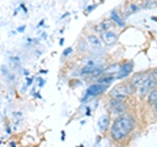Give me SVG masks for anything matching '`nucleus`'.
<instances>
[{
    "label": "nucleus",
    "mask_w": 157,
    "mask_h": 147,
    "mask_svg": "<svg viewBox=\"0 0 157 147\" xmlns=\"http://www.w3.org/2000/svg\"><path fill=\"white\" fill-rule=\"evenodd\" d=\"M156 87H157V80L155 79V76L152 75V74H149L148 77H147V79L140 84V87L136 89V93L140 99H144V97L148 96L151 93V91L155 89Z\"/></svg>",
    "instance_id": "nucleus-3"
},
{
    "label": "nucleus",
    "mask_w": 157,
    "mask_h": 147,
    "mask_svg": "<svg viewBox=\"0 0 157 147\" xmlns=\"http://www.w3.org/2000/svg\"><path fill=\"white\" fill-rule=\"evenodd\" d=\"M101 40L105 45L113 46V45H115L118 41V34L114 30H105L101 33Z\"/></svg>",
    "instance_id": "nucleus-7"
},
{
    "label": "nucleus",
    "mask_w": 157,
    "mask_h": 147,
    "mask_svg": "<svg viewBox=\"0 0 157 147\" xmlns=\"http://www.w3.org/2000/svg\"><path fill=\"white\" fill-rule=\"evenodd\" d=\"M97 125H98V130H100V133H105V131L110 127V117H109V114L101 116L100 118H98V121H97Z\"/></svg>",
    "instance_id": "nucleus-9"
},
{
    "label": "nucleus",
    "mask_w": 157,
    "mask_h": 147,
    "mask_svg": "<svg viewBox=\"0 0 157 147\" xmlns=\"http://www.w3.org/2000/svg\"><path fill=\"white\" fill-rule=\"evenodd\" d=\"M152 75H153V76H155V79L157 80V67L155 68V70H153V71H152Z\"/></svg>",
    "instance_id": "nucleus-28"
},
{
    "label": "nucleus",
    "mask_w": 157,
    "mask_h": 147,
    "mask_svg": "<svg viewBox=\"0 0 157 147\" xmlns=\"http://www.w3.org/2000/svg\"><path fill=\"white\" fill-rule=\"evenodd\" d=\"M107 87H109V84L100 83V81H96L94 84H90L89 87L86 88L85 95L82 96V99H81V102H85L86 100H90V99H93V97L102 95L107 89Z\"/></svg>",
    "instance_id": "nucleus-2"
},
{
    "label": "nucleus",
    "mask_w": 157,
    "mask_h": 147,
    "mask_svg": "<svg viewBox=\"0 0 157 147\" xmlns=\"http://www.w3.org/2000/svg\"><path fill=\"white\" fill-rule=\"evenodd\" d=\"M60 135H62V141H66V131L64 130L60 131Z\"/></svg>",
    "instance_id": "nucleus-27"
},
{
    "label": "nucleus",
    "mask_w": 157,
    "mask_h": 147,
    "mask_svg": "<svg viewBox=\"0 0 157 147\" xmlns=\"http://www.w3.org/2000/svg\"><path fill=\"white\" fill-rule=\"evenodd\" d=\"M22 74H24L25 76H29V75H30V72H29L28 70H24V72H22Z\"/></svg>",
    "instance_id": "nucleus-34"
},
{
    "label": "nucleus",
    "mask_w": 157,
    "mask_h": 147,
    "mask_svg": "<svg viewBox=\"0 0 157 147\" xmlns=\"http://www.w3.org/2000/svg\"><path fill=\"white\" fill-rule=\"evenodd\" d=\"M0 71H2L3 75L8 79V81H13V80H14V75L8 70V67H7V66H4V65H3V66H0Z\"/></svg>",
    "instance_id": "nucleus-15"
},
{
    "label": "nucleus",
    "mask_w": 157,
    "mask_h": 147,
    "mask_svg": "<svg viewBox=\"0 0 157 147\" xmlns=\"http://www.w3.org/2000/svg\"><path fill=\"white\" fill-rule=\"evenodd\" d=\"M42 38H43V40H46V38H47V33H42Z\"/></svg>",
    "instance_id": "nucleus-37"
},
{
    "label": "nucleus",
    "mask_w": 157,
    "mask_h": 147,
    "mask_svg": "<svg viewBox=\"0 0 157 147\" xmlns=\"http://www.w3.org/2000/svg\"><path fill=\"white\" fill-rule=\"evenodd\" d=\"M68 16H70V13H64V14H63V16L60 17V20H63V18H66V17H68Z\"/></svg>",
    "instance_id": "nucleus-35"
},
{
    "label": "nucleus",
    "mask_w": 157,
    "mask_h": 147,
    "mask_svg": "<svg viewBox=\"0 0 157 147\" xmlns=\"http://www.w3.org/2000/svg\"><path fill=\"white\" fill-rule=\"evenodd\" d=\"M71 83H73V84H71L72 87H75V85H80V84H81V81H80V80H72Z\"/></svg>",
    "instance_id": "nucleus-25"
},
{
    "label": "nucleus",
    "mask_w": 157,
    "mask_h": 147,
    "mask_svg": "<svg viewBox=\"0 0 157 147\" xmlns=\"http://www.w3.org/2000/svg\"><path fill=\"white\" fill-rule=\"evenodd\" d=\"M148 75H149V72H137V74H134V76L131 77V84H132V87L135 88V89H137V88L140 87V84L143 83L147 77H148Z\"/></svg>",
    "instance_id": "nucleus-8"
},
{
    "label": "nucleus",
    "mask_w": 157,
    "mask_h": 147,
    "mask_svg": "<svg viewBox=\"0 0 157 147\" xmlns=\"http://www.w3.org/2000/svg\"><path fill=\"white\" fill-rule=\"evenodd\" d=\"M25 29H26V25H21V26H18L16 30H17L18 33H24V32H25Z\"/></svg>",
    "instance_id": "nucleus-22"
},
{
    "label": "nucleus",
    "mask_w": 157,
    "mask_h": 147,
    "mask_svg": "<svg viewBox=\"0 0 157 147\" xmlns=\"http://www.w3.org/2000/svg\"><path fill=\"white\" fill-rule=\"evenodd\" d=\"M113 28H114V21L113 20H104V21H101L100 22V25L97 26V32H105V30H113Z\"/></svg>",
    "instance_id": "nucleus-13"
},
{
    "label": "nucleus",
    "mask_w": 157,
    "mask_h": 147,
    "mask_svg": "<svg viewBox=\"0 0 157 147\" xmlns=\"http://www.w3.org/2000/svg\"><path fill=\"white\" fill-rule=\"evenodd\" d=\"M21 117H22L21 112H14V113H13V118L14 120H16V118H21Z\"/></svg>",
    "instance_id": "nucleus-21"
},
{
    "label": "nucleus",
    "mask_w": 157,
    "mask_h": 147,
    "mask_svg": "<svg viewBox=\"0 0 157 147\" xmlns=\"http://www.w3.org/2000/svg\"><path fill=\"white\" fill-rule=\"evenodd\" d=\"M132 71H134V62L132 61H126L121 65L119 68V72L117 74V79L118 80H122V79H126L127 76H130Z\"/></svg>",
    "instance_id": "nucleus-6"
},
{
    "label": "nucleus",
    "mask_w": 157,
    "mask_h": 147,
    "mask_svg": "<svg viewBox=\"0 0 157 147\" xmlns=\"http://www.w3.org/2000/svg\"><path fill=\"white\" fill-rule=\"evenodd\" d=\"M39 72H41V74H42V75H46V74H47L48 71H47V70H41V71H39Z\"/></svg>",
    "instance_id": "nucleus-36"
},
{
    "label": "nucleus",
    "mask_w": 157,
    "mask_h": 147,
    "mask_svg": "<svg viewBox=\"0 0 157 147\" xmlns=\"http://www.w3.org/2000/svg\"><path fill=\"white\" fill-rule=\"evenodd\" d=\"M109 95H110V97H114V99L126 100L127 97L131 95V91L128 88V84H127V83H123V84H118L113 88V89H110Z\"/></svg>",
    "instance_id": "nucleus-4"
},
{
    "label": "nucleus",
    "mask_w": 157,
    "mask_h": 147,
    "mask_svg": "<svg viewBox=\"0 0 157 147\" xmlns=\"http://www.w3.org/2000/svg\"><path fill=\"white\" fill-rule=\"evenodd\" d=\"M148 97V104H151V105H153L155 102L157 101V88H155V89H152L151 91V93L147 96Z\"/></svg>",
    "instance_id": "nucleus-17"
},
{
    "label": "nucleus",
    "mask_w": 157,
    "mask_h": 147,
    "mask_svg": "<svg viewBox=\"0 0 157 147\" xmlns=\"http://www.w3.org/2000/svg\"><path fill=\"white\" fill-rule=\"evenodd\" d=\"M96 68H97V63H96V61L90 59V61H88L86 65L80 70V74H81V75H84V76H89L90 74L96 70Z\"/></svg>",
    "instance_id": "nucleus-11"
},
{
    "label": "nucleus",
    "mask_w": 157,
    "mask_h": 147,
    "mask_svg": "<svg viewBox=\"0 0 157 147\" xmlns=\"http://www.w3.org/2000/svg\"><path fill=\"white\" fill-rule=\"evenodd\" d=\"M32 83H33V77L26 76V85H28V87H29V85H32Z\"/></svg>",
    "instance_id": "nucleus-23"
},
{
    "label": "nucleus",
    "mask_w": 157,
    "mask_h": 147,
    "mask_svg": "<svg viewBox=\"0 0 157 147\" xmlns=\"http://www.w3.org/2000/svg\"><path fill=\"white\" fill-rule=\"evenodd\" d=\"M6 131H7V134H11V133H12V130H11V127H9L8 125H6Z\"/></svg>",
    "instance_id": "nucleus-29"
},
{
    "label": "nucleus",
    "mask_w": 157,
    "mask_h": 147,
    "mask_svg": "<svg viewBox=\"0 0 157 147\" xmlns=\"http://www.w3.org/2000/svg\"><path fill=\"white\" fill-rule=\"evenodd\" d=\"M96 7H97L96 4H94V6H89V7L86 8V13H90V12H92V11H93V9H94Z\"/></svg>",
    "instance_id": "nucleus-24"
},
{
    "label": "nucleus",
    "mask_w": 157,
    "mask_h": 147,
    "mask_svg": "<svg viewBox=\"0 0 157 147\" xmlns=\"http://www.w3.org/2000/svg\"><path fill=\"white\" fill-rule=\"evenodd\" d=\"M38 81H39V83H38V85H39V88H42L43 85H45V84H46V80H45V79H41V77H38Z\"/></svg>",
    "instance_id": "nucleus-20"
},
{
    "label": "nucleus",
    "mask_w": 157,
    "mask_h": 147,
    "mask_svg": "<svg viewBox=\"0 0 157 147\" xmlns=\"http://www.w3.org/2000/svg\"><path fill=\"white\" fill-rule=\"evenodd\" d=\"M135 127V118L134 116L127 113H122L115 117L113 121L111 127H110V137L114 142H121L123 141L127 135H128Z\"/></svg>",
    "instance_id": "nucleus-1"
},
{
    "label": "nucleus",
    "mask_w": 157,
    "mask_h": 147,
    "mask_svg": "<svg viewBox=\"0 0 157 147\" xmlns=\"http://www.w3.org/2000/svg\"><path fill=\"white\" fill-rule=\"evenodd\" d=\"M9 146H11V147H16V146H17V142L11 141V142H9Z\"/></svg>",
    "instance_id": "nucleus-30"
},
{
    "label": "nucleus",
    "mask_w": 157,
    "mask_h": 147,
    "mask_svg": "<svg viewBox=\"0 0 157 147\" xmlns=\"http://www.w3.org/2000/svg\"><path fill=\"white\" fill-rule=\"evenodd\" d=\"M43 25H45V20H41V21L38 22V25H37V26H38V28H41V26H43Z\"/></svg>",
    "instance_id": "nucleus-31"
},
{
    "label": "nucleus",
    "mask_w": 157,
    "mask_h": 147,
    "mask_svg": "<svg viewBox=\"0 0 157 147\" xmlns=\"http://www.w3.org/2000/svg\"><path fill=\"white\" fill-rule=\"evenodd\" d=\"M59 45H64V38H60V40H59Z\"/></svg>",
    "instance_id": "nucleus-33"
},
{
    "label": "nucleus",
    "mask_w": 157,
    "mask_h": 147,
    "mask_svg": "<svg viewBox=\"0 0 157 147\" xmlns=\"http://www.w3.org/2000/svg\"><path fill=\"white\" fill-rule=\"evenodd\" d=\"M84 116H90V108L89 106H85V113Z\"/></svg>",
    "instance_id": "nucleus-26"
},
{
    "label": "nucleus",
    "mask_w": 157,
    "mask_h": 147,
    "mask_svg": "<svg viewBox=\"0 0 157 147\" xmlns=\"http://www.w3.org/2000/svg\"><path fill=\"white\" fill-rule=\"evenodd\" d=\"M110 20L114 21V24H117L119 28H124L126 26V21L124 18L121 16L119 13H118L117 9H113V11L110 12Z\"/></svg>",
    "instance_id": "nucleus-10"
},
{
    "label": "nucleus",
    "mask_w": 157,
    "mask_h": 147,
    "mask_svg": "<svg viewBox=\"0 0 157 147\" xmlns=\"http://www.w3.org/2000/svg\"><path fill=\"white\" fill-rule=\"evenodd\" d=\"M107 108H109V110L115 116H119V114L124 113V112L127 110V105H126L124 100L114 99V97H111V99L109 100V102H107Z\"/></svg>",
    "instance_id": "nucleus-5"
},
{
    "label": "nucleus",
    "mask_w": 157,
    "mask_h": 147,
    "mask_svg": "<svg viewBox=\"0 0 157 147\" xmlns=\"http://www.w3.org/2000/svg\"><path fill=\"white\" fill-rule=\"evenodd\" d=\"M139 11H140V7L135 3H130L128 6H127V14H134Z\"/></svg>",
    "instance_id": "nucleus-16"
},
{
    "label": "nucleus",
    "mask_w": 157,
    "mask_h": 147,
    "mask_svg": "<svg viewBox=\"0 0 157 147\" xmlns=\"http://www.w3.org/2000/svg\"><path fill=\"white\" fill-rule=\"evenodd\" d=\"M119 68H121V63H113L109 67H106L104 70V75H111V76H115L117 79V74L119 72Z\"/></svg>",
    "instance_id": "nucleus-14"
},
{
    "label": "nucleus",
    "mask_w": 157,
    "mask_h": 147,
    "mask_svg": "<svg viewBox=\"0 0 157 147\" xmlns=\"http://www.w3.org/2000/svg\"><path fill=\"white\" fill-rule=\"evenodd\" d=\"M20 8H21V9H22V11H24V12H25V13L28 12V9H26V7H25V6H24V4H21V6H20Z\"/></svg>",
    "instance_id": "nucleus-32"
},
{
    "label": "nucleus",
    "mask_w": 157,
    "mask_h": 147,
    "mask_svg": "<svg viewBox=\"0 0 157 147\" xmlns=\"http://www.w3.org/2000/svg\"><path fill=\"white\" fill-rule=\"evenodd\" d=\"M72 51H73V49H72V47H67V49H64V51H63V54H62V58L64 59V58L70 57L71 54H72Z\"/></svg>",
    "instance_id": "nucleus-19"
},
{
    "label": "nucleus",
    "mask_w": 157,
    "mask_h": 147,
    "mask_svg": "<svg viewBox=\"0 0 157 147\" xmlns=\"http://www.w3.org/2000/svg\"><path fill=\"white\" fill-rule=\"evenodd\" d=\"M86 41H88V45L92 46V47H94V49H101L102 46V40L100 37H97L96 34H89V36L86 37Z\"/></svg>",
    "instance_id": "nucleus-12"
},
{
    "label": "nucleus",
    "mask_w": 157,
    "mask_h": 147,
    "mask_svg": "<svg viewBox=\"0 0 157 147\" xmlns=\"http://www.w3.org/2000/svg\"><path fill=\"white\" fill-rule=\"evenodd\" d=\"M153 106L156 108V110H157V101H156V102H155V104H153Z\"/></svg>",
    "instance_id": "nucleus-38"
},
{
    "label": "nucleus",
    "mask_w": 157,
    "mask_h": 147,
    "mask_svg": "<svg viewBox=\"0 0 157 147\" xmlns=\"http://www.w3.org/2000/svg\"><path fill=\"white\" fill-rule=\"evenodd\" d=\"M88 46H89V45H88V41H86V40H82V38L77 42V47H78V50L82 51V53H85V51L88 50Z\"/></svg>",
    "instance_id": "nucleus-18"
}]
</instances>
